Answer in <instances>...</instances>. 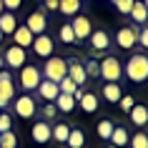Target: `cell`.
Instances as JSON below:
<instances>
[{"label":"cell","mask_w":148,"mask_h":148,"mask_svg":"<svg viewBox=\"0 0 148 148\" xmlns=\"http://www.w3.org/2000/svg\"><path fill=\"white\" fill-rule=\"evenodd\" d=\"M33 38H35V35H33V33L28 30L25 25H18V28H15V33H13V45L28 48V45L33 43Z\"/></svg>","instance_id":"cell-21"},{"label":"cell","mask_w":148,"mask_h":148,"mask_svg":"<svg viewBox=\"0 0 148 148\" xmlns=\"http://www.w3.org/2000/svg\"><path fill=\"white\" fill-rule=\"evenodd\" d=\"M15 28H18L15 13L3 10V13H0V33H3V35H13V33H15Z\"/></svg>","instance_id":"cell-17"},{"label":"cell","mask_w":148,"mask_h":148,"mask_svg":"<svg viewBox=\"0 0 148 148\" xmlns=\"http://www.w3.org/2000/svg\"><path fill=\"white\" fill-rule=\"evenodd\" d=\"M98 78H103L106 83H118L123 78V63L116 55H103L98 60Z\"/></svg>","instance_id":"cell-2"},{"label":"cell","mask_w":148,"mask_h":148,"mask_svg":"<svg viewBox=\"0 0 148 148\" xmlns=\"http://www.w3.org/2000/svg\"><path fill=\"white\" fill-rule=\"evenodd\" d=\"M5 68V63H3V53H0V70Z\"/></svg>","instance_id":"cell-41"},{"label":"cell","mask_w":148,"mask_h":148,"mask_svg":"<svg viewBox=\"0 0 148 148\" xmlns=\"http://www.w3.org/2000/svg\"><path fill=\"white\" fill-rule=\"evenodd\" d=\"M53 103H55V108H58V113H73L75 110V101L68 93H58V98Z\"/></svg>","instance_id":"cell-25"},{"label":"cell","mask_w":148,"mask_h":148,"mask_svg":"<svg viewBox=\"0 0 148 148\" xmlns=\"http://www.w3.org/2000/svg\"><path fill=\"white\" fill-rule=\"evenodd\" d=\"M35 93H38V98H43L45 103H53L55 98H58V93H60V90H58V83L43 78V80L38 83V88H35Z\"/></svg>","instance_id":"cell-13"},{"label":"cell","mask_w":148,"mask_h":148,"mask_svg":"<svg viewBox=\"0 0 148 148\" xmlns=\"http://www.w3.org/2000/svg\"><path fill=\"white\" fill-rule=\"evenodd\" d=\"M3 38H5V35H3V33H0V43H3Z\"/></svg>","instance_id":"cell-43"},{"label":"cell","mask_w":148,"mask_h":148,"mask_svg":"<svg viewBox=\"0 0 148 148\" xmlns=\"http://www.w3.org/2000/svg\"><path fill=\"white\" fill-rule=\"evenodd\" d=\"M13 110H15L18 118H23V121H30V118H35V113H38V103H35V95L33 93H23L18 95V98H13Z\"/></svg>","instance_id":"cell-4"},{"label":"cell","mask_w":148,"mask_h":148,"mask_svg":"<svg viewBox=\"0 0 148 148\" xmlns=\"http://www.w3.org/2000/svg\"><path fill=\"white\" fill-rule=\"evenodd\" d=\"M65 146L68 148H83L86 146V131L83 128H70L68 138H65Z\"/></svg>","instance_id":"cell-24"},{"label":"cell","mask_w":148,"mask_h":148,"mask_svg":"<svg viewBox=\"0 0 148 148\" xmlns=\"http://www.w3.org/2000/svg\"><path fill=\"white\" fill-rule=\"evenodd\" d=\"M43 10L55 13V10H58V0H45V3H43Z\"/></svg>","instance_id":"cell-39"},{"label":"cell","mask_w":148,"mask_h":148,"mask_svg":"<svg viewBox=\"0 0 148 148\" xmlns=\"http://www.w3.org/2000/svg\"><path fill=\"white\" fill-rule=\"evenodd\" d=\"M0 95L8 98V101L15 98V80H13V75H10L5 68L0 70Z\"/></svg>","instance_id":"cell-14"},{"label":"cell","mask_w":148,"mask_h":148,"mask_svg":"<svg viewBox=\"0 0 148 148\" xmlns=\"http://www.w3.org/2000/svg\"><path fill=\"white\" fill-rule=\"evenodd\" d=\"M73 33H75V40H78V45L83 40H88L90 30H93V23H90V18L88 15H73V23H70Z\"/></svg>","instance_id":"cell-9"},{"label":"cell","mask_w":148,"mask_h":148,"mask_svg":"<svg viewBox=\"0 0 148 148\" xmlns=\"http://www.w3.org/2000/svg\"><path fill=\"white\" fill-rule=\"evenodd\" d=\"M30 48H33V53L38 55V58H50L53 55V50H55V43H53V38L48 35V33H40V35H35L33 38V43H30Z\"/></svg>","instance_id":"cell-7"},{"label":"cell","mask_w":148,"mask_h":148,"mask_svg":"<svg viewBox=\"0 0 148 148\" xmlns=\"http://www.w3.org/2000/svg\"><path fill=\"white\" fill-rule=\"evenodd\" d=\"M8 103H10L8 98H3V95H0V110H5V108H8Z\"/></svg>","instance_id":"cell-40"},{"label":"cell","mask_w":148,"mask_h":148,"mask_svg":"<svg viewBox=\"0 0 148 148\" xmlns=\"http://www.w3.org/2000/svg\"><path fill=\"white\" fill-rule=\"evenodd\" d=\"M118 106H121V110H123V113H128V110L136 106V98H133L131 93H128V95L123 93V95H121V101H118Z\"/></svg>","instance_id":"cell-35"},{"label":"cell","mask_w":148,"mask_h":148,"mask_svg":"<svg viewBox=\"0 0 148 148\" xmlns=\"http://www.w3.org/2000/svg\"><path fill=\"white\" fill-rule=\"evenodd\" d=\"M5 131H13V118H10V113L0 110V133H5Z\"/></svg>","instance_id":"cell-36"},{"label":"cell","mask_w":148,"mask_h":148,"mask_svg":"<svg viewBox=\"0 0 148 148\" xmlns=\"http://www.w3.org/2000/svg\"><path fill=\"white\" fill-rule=\"evenodd\" d=\"M75 83H73V80L68 78V75H63L60 80H58V90H60V93H68V95H73V90H75Z\"/></svg>","instance_id":"cell-31"},{"label":"cell","mask_w":148,"mask_h":148,"mask_svg":"<svg viewBox=\"0 0 148 148\" xmlns=\"http://www.w3.org/2000/svg\"><path fill=\"white\" fill-rule=\"evenodd\" d=\"M65 73H68V63H65V58H60V55L45 58L43 68H40V75H43L45 80H53V83H58Z\"/></svg>","instance_id":"cell-3"},{"label":"cell","mask_w":148,"mask_h":148,"mask_svg":"<svg viewBox=\"0 0 148 148\" xmlns=\"http://www.w3.org/2000/svg\"><path fill=\"white\" fill-rule=\"evenodd\" d=\"M128 118H131V123L136 125V128H143V125L148 123V108L143 103H136V106L128 110Z\"/></svg>","instance_id":"cell-16"},{"label":"cell","mask_w":148,"mask_h":148,"mask_svg":"<svg viewBox=\"0 0 148 148\" xmlns=\"http://www.w3.org/2000/svg\"><path fill=\"white\" fill-rule=\"evenodd\" d=\"M3 63L8 65V68H13V70H20L28 63V55H25V48H20V45H10L5 53H3Z\"/></svg>","instance_id":"cell-8"},{"label":"cell","mask_w":148,"mask_h":148,"mask_svg":"<svg viewBox=\"0 0 148 148\" xmlns=\"http://www.w3.org/2000/svg\"><path fill=\"white\" fill-rule=\"evenodd\" d=\"M25 28H28L33 35L48 33V15H45V10H35V13H30V15H28V23H25Z\"/></svg>","instance_id":"cell-10"},{"label":"cell","mask_w":148,"mask_h":148,"mask_svg":"<svg viewBox=\"0 0 148 148\" xmlns=\"http://www.w3.org/2000/svg\"><path fill=\"white\" fill-rule=\"evenodd\" d=\"M133 3H136V0H113V8H116L121 15H128L131 8H133Z\"/></svg>","instance_id":"cell-32"},{"label":"cell","mask_w":148,"mask_h":148,"mask_svg":"<svg viewBox=\"0 0 148 148\" xmlns=\"http://www.w3.org/2000/svg\"><path fill=\"white\" fill-rule=\"evenodd\" d=\"M128 143H131V148H148V136L143 131H136L128 138Z\"/></svg>","instance_id":"cell-29"},{"label":"cell","mask_w":148,"mask_h":148,"mask_svg":"<svg viewBox=\"0 0 148 148\" xmlns=\"http://www.w3.org/2000/svg\"><path fill=\"white\" fill-rule=\"evenodd\" d=\"M123 75L131 83H146L148 80V55L146 53H133L128 63H123Z\"/></svg>","instance_id":"cell-1"},{"label":"cell","mask_w":148,"mask_h":148,"mask_svg":"<svg viewBox=\"0 0 148 148\" xmlns=\"http://www.w3.org/2000/svg\"><path fill=\"white\" fill-rule=\"evenodd\" d=\"M75 106H80V108L86 110V113H95V110L101 108V101H98V95H95V93L86 90V93L80 95V101L75 103Z\"/></svg>","instance_id":"cell-20"},{"label":"cell","mask_w":148,"mask_h":148,"mask_svg":"<svg viewBox=\"0 0 148 148\" xmlns=\"http://www.w3.org/2000/svg\"><path fill=\"white\" fill-rule=\"evenodd\" d=\"M15 146H18V136H15V131L0 133V148H15Z\"/></svg>","instance_id":"cell-30"},{"label":"cell","mask_w":148,"mask_h":148,"mask_svg":"<svg viewBox=\"0 0 148 148\" xmlns=\"http://www.w3.org/2000/svg\"><path fill=\"white\" fill-rule=\"evenodd\" d=\"M58 38H60V43H65V45H78V40H75V33H73L70 23H63V25H60Z\"/></svg>","instance_id":"cell-28"},{"label":"cell","mask_w":148,"mask_h":148,"mask_svg":"<svg viewBox=\"0 0 148 148\" xmlns=\"http://www.w3.org/2000/svg\"><path fill=\"white\" fill-rule=\"evenodd\" d=\"M83 68H86L88 78H98V60H95V58H88V60L83 63Z\"/></svg>","instance_id":"cell-33"},{"label":"cell","mask_w":148,"mask_h":148,"mask_svg":"<svg viewBox=\"0 0 148 148\" xmlns=\"http://www.w3.org/2000/svg\"><path fill=\"white\" fill-rule=\"evenodd\" d=\"M101 95L108 103H118V101H121V95H123V88H121V83H103Z\"/></svg>","instance_id":"cell-19"},{"label":"cell","mask_w":148,"mask_h":148,"mask_svg":"<svg viewBox=\"0 0 148 148\" xmlns=\"http://www.w3.org/2000/svg\"><path fill=\"white\" fill-rule=\"evenodd\" d=\"M80 5H83V0H58V13L73 18L80 13Z\"/></svg>","instance_id":"cell-23"},{"label":"cell","mask_w":148,"mask_h":148,"mask_svg":"<svg viewBox=\"0 0 148 148\" xmlns=\"http://www.w3.org/2000/svg\"><path fill=\"white\" fill-rule=\"evenodd\" d=\"M23 5V0H3V8L5 10H10V13H15L18 8Z\"/></svg>","instance_id":"cell-38"},{"label":"cell","mask_w":148,"mask_h":148,"mask_svg":"<svg viewBox=\"0 0 148 148\" xmlns=\"http://www.w3.org/2000/svg\"><path fill=\"white\" fill-rule=\"evenodd\" d=\"M136 45L148 48V28H146V25H140V28H138V40H136Z\"/></svg>","instance_id":"cell-37"},{"label":"cell","mask_w":148,"mask_h":148,"mask_svg":"<svg viewBox=\"0 0 148 148\" xmlns=\"http://www.w3.org/2000/svg\"><path fill=\"white\" fill-rule=\"evenodd\" d=\"M40 113H43V121H48V123H50V121L58 116V108H55V103H45Z\"/></svg>","instance_id":"cell-34"},{"label":"cell","mask_w":148,"mask_h":148,"mask_svg":"<svg viewBox=\"0 0 148 148\" xmlns=\"http://www.w3.org/2000/svg\"><path fill=\"white\" fill-rule=\"evenodd\" d=\"M108 148H116V146H108Z\"/></svg>","instance_id":"cell-44"},{"label":"cell","mask_w":148,"mask_h":148,"mask_svg":"<svg viewBox=\"0 0 148 148\" xmlns=\"http://www.w3.org/2000/svg\"><path fill=\"white\" fill-rule=\"evenodd\" d=\"M65 63H68V73H65V75H68V78L73 80L75 86H86L88 75H86V68H83V63H80L78 58H68Z\"/></svg>","instance_id":"cell-11"},{"label":"cell","mask_w":148,"mask_h":148,"mask_svg":"<svg viewBox=\"0 0 148 148\" xmlns=\"http://www.w3.org/2000/svg\"><path fill=\"white\" fill-rule=\"evenodd\" d=\"M108 143H110V146H116V148L128 146V131H125L123 125H116L113 133H110V140H108Z\"/></svg>","instance_id":"cell-27"},{"label":"cell","mask_w":148,"mask_h":148,"mask_svg":"<svg viewBox=\"0 0 148 148\" xmlns=\"http://www.w3.org/2000/svg\"><path fill=\"white\" fill-rule=\"evenodd\" d=\"M128 15H131V20H133L136 25H146V20H148V8H146V3H143V0H136Z\"/></svg>","instance_id":"cell-18"},{"label":"cell","mask_w":148,"mask_h":148,"mask_svg":"<svg viewBox=\"0 0 148 148\" xmlns=\"http://www.w3.org/2000/svg\"><path fill=\"white\" fill-rule=\"evenodd\" d=\"M88 43H90V50L108 53V48H110V35H108L106 30H90V35H88Z\"/></svg>","instance_id":"cell-12"},{"label":"cell","mask_w":148,"mask_h":148,"mask_svg":"<svg viewBox=\"0 0 148 148\" xmlns=\"http://www.w3.org/2000/svg\"><path fill=\"white\" fill-rule=\"evenodd\" d=\"M138 28L140 25H123V28H118L116 45L121 50H133L136 48V40H138Z\"/></svg>","instance_id":"cell-5"},{"label":"cell","mask_w":148,"mask_h":148,"mask_svg":"<svg viewBox=\"0 0 148 148\" xmlns=\"http://www.w3.org/2000/svg\"><path fill=\"white\" fill-rule=\"evenodd\" d=\"M113 128H116V121H113V118H101V121L95 123V133H98L101 140H110Z\"/></svg>","instance_id":"cell-22"},{"label":"cell","mask_w":148,"mask_h":148,"mask_svg":"<svg viewBox=\"0 0 148 148\" xmlns=\"http://www.w3.org/2000/svg\"><path fill=\"white\" fill-rule=\"evenodd\" d=\"M3 10H5V8H3V0H0V13H3Z\"/></svg>","instance_id":"cell-42"},{"label":"cell","mask_w":148,"mask_h":148,"mask_svg":"<svg viewBox=\"0 0 148 148\" xmlns=\"http://www.w3.org/2000/svg\"><path fill=\"white\" fill-rule=\"evenodd\" d=\"M68 133H70V125H68V123H55V125H50V140L60 143V146H65Z\"/></svg>","instance_id":"cell-26"},{"label":"cell","mask_w":148,"mask_h":148,"mask_svg":"<svg viewBox=\"0 0 148 148\" xmlns=\"http://www.w3.org/2000/svg\"><path fill=\"white\" fill-rule=\"evenodd\" d=\"M18 73H20V88H23L25 93H33V90L38 88V83L43 80L40 68H35V65H23Z\"/></svg>","instance_id":"cell-6"},{"label":"cell","mask_w":148,"mask_h":148,"mask_svg":"<svg viewBox=\"0 0 148 148\" xmlns=\"http://www.w3.org/2000/svg\"><path fill=\"white\" fill-rule=\"evenodd\" d=\"M30 138L35 140V143H48V140H50V123H48V121H38V123H33Z\"/></svg>","instance_id":"cell-15"}]
</instances>
